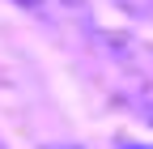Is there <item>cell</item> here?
Here are the masks:
<instances>
[]
</instances>
